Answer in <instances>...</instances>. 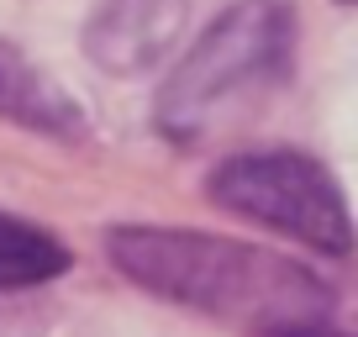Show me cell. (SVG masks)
<instances>
[{
  "mask_svg": "<svg viewBox=\"0 0 358 337\" xmlns=\"http://www.w3.org/2000/svg\"><path fill=\"white\" fill-rule=\"evenodd\" d=\"M106 253L132 285L185 311H201L248 337H280L295 327L332 322L337 301L306 264L258 243L190 227H111Z\"/></svg>",
  "mask_w": 358,
  "mask_h": 337,
  "instance_id": "obj_1",
  "label": "cell"
},
{
  "mask_svg": "<svg viewBox=\"0 0 358 337\" xmlns=\"http://www.w3.org/2000/svg\"><path fill=\"white\" fill-rule=\"evenodd\" d=\"M295 48V16L285 0H232L174 64L153 101V122L174 143H201L232 106L280 85Z\"/></svg>",
  "mask_w": 358,
  "mask_h": 337,
  "instance_id": "obj_2",
  "label": "cell"
},
{
  "mask_svg": "<svg viewBox=\"0 0 358 337\" xmlns=\"http://www.w3.org/2000/svg\"><path fill=\"white\" fill-rule=\"evenodd\" d=\"M206 195L222 211L243 216V222L268 227V232L290 237V243H306L311 253L348 259L358 243L337 180L316 158L290 153V148L237 153L227 164H216L211 180H206Z\"/></svg>",
  "mask_w": 358,
  "mask_h": 337,
  "instance_id": "obj_3",
  "label": "cell"
},
{
  "mask_svg": "<svg viewBox=\"0 0 358 337\" xmlns=\"http://www.w3.org/2000/svg\"><path fill=\"white\" fill-rule=\"evenodd\" d=\"M185 27V0H101L85 22V53L106 74H143Z\"/></svg>",
  "mask_w": 358,
  "mask_h": 337,
  "instance_id": "obj_4",
  "label": "cell"
},
{
  "mask_svg": "<svg viewBox=\"0 0 358 337\" xmlns=\"http://www.w3.org/2000/svg\"><path fill=\"white\" fill-rule=\"evenodd\" d=\"M0 116L27 127V132L58 137V143H79L85 137L79 101H69L16 43H0Z\"/></svg>",
  "mask_w": 358,
  "mask_h": 337,
  "instance_id": "obj_5",
  "label": "cell"
},
{
  "mask_svg": "<svg viewBox=\"0 0 358 337\" xmlns=\"http://www.w3.org/2000/svg\"><path fill=\"white\" fill-rule=\"evenodd\" d=\"M64 269H69V248L48 227L0 211V295L53 285Z\"/></svg>",
  "mask_w": 358,
  "mask_h": 337,
  "instance_id": "obj_6",
  "label": "cell"
},
{
  "mask_svg": "<svg viewBox=\"0 0 358 337\" xmlns=\"http://www.w3.org/2000/svg\"><path fill=\"white\" fill-rule=\"evenodd\" d=\"M0 337H37V316H22L16 306H0Z\"/></svg>",
  "mask_w": 358,
  "mask_h": 337,
  "instance_id": "obj_7",
  "label": "cell"
},
{
  "mask_svg": "<svg viewBox=\"0 0 358 337\" xmlns=\"http://www.w3.org/2000/svg\"><path fill=\"white\" fill-rule=\"evenodd\" d=\"M280 337H353V332H337L332 322H316V327H295V332H280Z\"/></svg>",
  "mask_w": 358,
  "mask_h": 337,
  "instance_id": "obj_8",
  "label": "cell"
},
{
  "mask_svg": "<svg viewBox=\"0 0 358 337\" xmlns=\"http://www.w3.org/2000/svg\"><path fill=\"white\" fill-rule=\"evenodd\" d=\"M337 6H358V0H337Z\"/></svg>",
  "mask_w": 358,
  "mask_h": 337,
  "instance_id": "obj_9",
  "label": "cell"
}]
</instances>
